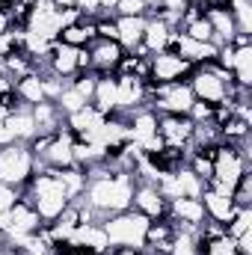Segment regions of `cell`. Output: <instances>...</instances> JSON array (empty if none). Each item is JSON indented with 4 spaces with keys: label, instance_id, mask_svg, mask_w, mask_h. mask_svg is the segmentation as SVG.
<instances>
[{
    "label": "cell",
    "instance_id": "34",
    "mask_svg": "<svg viewBox=\"0 0 252 255\" xmlns=\"http://www.w3.org/2000/svg\"><path fill=\"white\" fill-rule=\"evenodd\" d=\"M54 104L63 110V116H71V113H77L80 107H86L89 101H86V98H83V95H80V92H77L71 83H65V89L60 92V98H57Z\"/></svg>",
    "mask_w": 252,
    "mask_h": 255
},
{
    "label": "cell",
    "instance_id": "8",
    "mask_svg": "<svg viewBox=\"0 0 252 255\" xmlns=\"http://www.w3.org/2000/svg\"><path fill=\"white\" fill-rule=\"evenodd\" d=\"M24 30H27V33H33V36H39V39L60 42L63 18H60V9H57V3H54V0H39L36 6H30Z\"/></svg>",
    "mask_w": 252,
    "mask_h": 255
},
{
    "label": "cell",
    "instance_id": "39",
    "mask_svg": "<svg viewBox=\"0 0 252 255\" xmlns=\"http://www.w3.org/2000/svg\"><path fill=\"white\" fill-rule=\"evenodd\" d=\"M145 0H116L113 15H145Z\"/></svg>",
    "mask_w": 252,
    "mask_h": 255
},
{
    "label": "cell",
    "instance_id": "44",
    "mask_svg": "<svg viewBox=\"0 0 252 255\" xmlns=\"http://www.w3.org/2000/svg\"><path fill=\"white\" fill-rule=\"evenodd\" d=\"M145 9H148V12H157V9H160V0H145ZM148 12H145V15H148Z\"/></svg>",
    "mask_w": 252,
    "mask_h": 255
},
{
    "label": "cell",
    "instance_id": "27",
    "mask_svg": "<svg viewBox=\"0 0 252 255\" xmlns=\"http://www.w3.org/2000/svg\"><path fill=\"white\" fill-rule=\"evenodd\" d=\"M232 83L235 86H252V45H235L232 57Z\"/></svg>",
    "mask_w": 252,
    "mask_h": 255
},
{
    "label": "cell",
    "instance_id": "40",
    "mask_svg": "<svg viewBox=\"0 0 252 255\" xmlns=\"http://www.w3.org/2000/svg\"><path fill=\"white\" fill-rule=\"evenodd\" d=\"M21 199V190L18 187H9V184H0V214H6L15 202Z\"/></svg>",
    "mask_w": 252,
    "mask_h": 255
},
{
    "label": "cell",
    "instance_id": "42",
    "mask_svg": "<svg viewBox=\"0 0 252 255\" xmlns=\"http://www.w3.org/2000/svg\"><path fill=\"white\" fill-rule=\"evenodd\" d=\"M12 133H9V125H6V113H0V148L3 145H12Z\"/></svg>",
    "mask_w": 252,
    "mask_h": 255
},
{
    "label": "cell",
    "instance_id": "41",
    "mask_svg": "<svg viewBox=\"0 0 252 255\" xmlns=\"http://www.w3.org/2000/svg\"><path fill=\"white\" fill-rule=\"evenodd\" d=\"M235 253L238 255H252V232L241 235V238H235Z\"/></svg>",
    "mask_w": 252,
    "mask_h": 255
},
{
    "label": "cell",
    "instance_id": "20",
    "mask_svg": "<svg viewBox=\"0 0 252 255\" xmlns=\"http://www.w3.org/2000/svg\"><path fill=\"white\" fill-rule=\"evenodd\" d=\"M172 36H175V27L169 21H163L160 15H145V33H142V48L148 54H160V51H169L172 45Z\"/></svg>",
    "mask_w": 252,
    "mask_h": 255
},
{
    "label": "cell",
    "instance_id": "35",
    "mask_svg": "<svg viewBox=\"0 0 252 255\" xmlns=\"http://www.w3.org/2000/svg\"><path fill=\"white\" fill-rule=\"evenodd\" d=\"M178 33H184L190 39H196V42H214V30H211V21L205 18V15H199V18H193L187 21Z\"/></svg>",
    "mask_w": 252,
    "mask_h": 255
},
{
    "label": "cell",
    "instance_id": "14",
    "mask_svg": "<svg viewBox=\"0 0 252 255\" xmlns=\"http://www.w3.org/2000/svg\"><path fill=\"white\" fill-rule=\"evenodd\" d=\"M169 51H175V54H178L181 60H187L190 65H205V63H214V60H217V45H214V42H196V39H190V36L178 33V30H175V36H172Z\"/></svg>",
    "mask_w": 252,
    "mask_h": 255
},
{
    "label": "cell",
    "instance_id": "38",
    "mask_svg": "<svg viewBox=\"0 0 252 255\" xmlns=\"http://www.w3.org/2000/svg\"><path fill=\"white\" fill-rule=\"evenodd\" d=\"M232 199L238 208H252V172H247L235 187H232Z\"/></svg>",
    "mask_w": 252,
    "mask_h": 255
},
{
    "label": "cell",
    "instance_id": "31",
    "mask_svg": "<svg viewBox=\"0 0 252 255\" xmlns=\"http://www.w3.org/2000/svg\"><path fill=\"white\" fill-rule=\"evenodd\" d=\"M169 255H202L196 229H178V226H175V241H172Z\"/></svg>",
    "mask_w": 252,
    "mask_h": 255
},
{
    "label": "cell",
    "instance_id": "3",
    "mask_svg": "<svg viewBox=\"0 0 252 255\" xmlns=\"http://www.w3.org/2000/svg\"><path fill=\"white\" fill-rule=\"evenodd\" d=\"M190 89H193V98L202 101V104H226L232 101L235 104V83H232V74L223 68V65L214 63H205V65H196L193 74L187 77Z\"/></svg>",
    "mask_w": 252,
    "mask_h": 255
},
{
    "label": "cell",
    "instance_id": "16",
    "mask_svg": "<svg viewBox=\"0 0 252 255\" xmlns=\"http://www.w3.org/2000/svg\"><path fill=\"white\" fill-rule=\"evenodd\" d=\"M65 247H77V250H89V253H98V255H107L113 247H110V238L104 232L101 223H77L71 241Z\"/></svg>",
    "mask_w": 252,
    "mask_h": 255
},
{
    "label": "cell",
    "instance_id": "43",
    "mask_svg": "<svg viewBox=\"0 0 252 255\" xmlns=\"http://www.w3.org/2000/svg\"><path fill=\"white\" fill-rule=\"evenodd\" d=\"M107 255H145V250H130V247H113Z\"/></svg>",
    "mask_w": 252,
    "mask_h": 255
},
{
    "label": "cell",
    "instance_id": "32",
    "mask_svg": "<svg viewBox=\"0 0 252 255\" xmlns=\"http://www.w3.org/2000/svg\"><path fill=\"white\" fill-rule=\"evenodd\" d=\"M229 15L238 27L241 36H250L252 33V6L250 0H229Z\"/></svg>",
    "mask_w": 252,
    "mask_h": 255
},
{
    "label": "cell",
    "instance_id": "11",
    "mask_svg": "<svg viewBox=\"0 0 252 255\" xmlns=\"http://www.w3.org/2000/svg\"><path fill=\"white\" fill-rule=\"evenodd\" d=\"M71 145H74V133L63 128L57 130L48 145L42 148V154L36 157V169H65V166H77L74 163V154H71Z\"/></svg>",
    "mask_w": 252,
    "mask_h": 255
},
{
    "label": "cell",
    "instance_id": "10",
    "mask_svg": "<svg viewBox=\"0 0 252 255\" xmlns=\"http://www.w3.org/2000/svg\"><path fill=\"white\" fill-rule=\"evenodd\" d=\"M151 86L139 77L130 74H116V113L113 116H130L139 107H148Z\"/></svg>",
    "mask_w": 252,
    "mask_h": 255
},
{
    "label": "cell",
    "instance_id": "45",
    "mask_svg": "<svg viewBox=\"0 0 252 255\" xmlns=\"http://www.w3.org/2000/svg\"><path fill=\"white\" fill-rule=\"evenodd\" d=\"M184 3H187V6H202L205 0H184Z\"/></svg>",
    "mask_w": 252,
    "mask_h": 255
},
{
    "label": "cell",
    "instance_id": "29",
    "mask_svg": "<svg viewBox=\"0 0 252 255\" xmlns=\"http://www.w3.org/2000/svg\"><path fill=\"white\" fill-rule=\"evenodd\" d=\"M57 178H60V184L65 187V193H68V199L71 202H77L80 196H83V190H86V169H80V166H65V169H51Z\"/></svg>",
    "mask_w": 252,
    "mask_h": 255
},
{
    "label": "cell",
    "instance_id": "23",
    "mask_svg": "<svg viewBox=\"0 0 252 255\" xmlns=\"http://www.w3.org/2000/svg\"><path fill=\"white\" fill-rule=\"evenodd\" d=\"M116 30H119V45L127 54L142 45L145 33V15H116Z\"/></svg>",
    "mask_w": 252,
    "mask_h": 255
},
{
    "label": "cell",
    "instance_id": "19",
    "mask_svg": "<svg viewBox=\"0 0 252 255\" xmlns=\"http://www.w3.org/2000/svg\"><path fill=\"white\" fill-rule=\"evenodd\" d=\"M130 208L139 211V214L148 217V220H160V217H166L169 202L160 196V190H157L154 184H136V187H133V199H130Z\"/></svg>",
    "mask_w": 252,
    "mask_h": 255
},
{
    "label": "cell",
    "instance_id": "5",
    "mask_svg": "<svg viewBox=\"0 0 252 255\" xmlns=\"http://www.w3.org/2000/svg\"><path fill=\"white\" fill-rule=\"evenodd\" d=\"M247 172H250V142L244 145L220 142L214 148V178L208 184H223L232 190Z\"/></svg>",
    "mask_w": 252,
    "mask_h": 255
},
{
    "label": "cell",
    "instance_id": "46",
    "mask_svg": "<svg viewBox=\"0 0 252 255\" xmlns=\"http://www.w3.org/2000/svg\"><path fill=\"white\" fill-rule=\"evenodd\" d=\"M6 3H9V0H0V12H3V9H6Z\"/></svg>",
    "mask_w": 252,
    "mask_h": 255
},
{
    "label": "cell",
    "instance_id": "7",
    "mask_svg": "<svg viewBox=\"0 0 252 255\" xmlns=\"http://www.w3.org/2000/svg\"><path fill=\"white\" fill-rule=\"evenodd\" d=\"M42 226H45L42 217H39L36 208H33L30 202H24V199H18L6 214H0V232L6 235V241H9L12 247H18L24 238L36 235Z\"/></svg>",
    "mask_w": 252,
    "mask_h": 255
},
{
    "label": "cell",
    "instance_id": "2",
    "mask_svg": "<svg viewBox=\"0 0 252 255\" xmlns=\"http://www.w3.org/2000/svg\"><path fill=\"white\" fill-rule=\"evenodd\" d=\"M21 199L30 202V205L36 208V214L42 217L45 226L54 223L65 208L71 205V199H68L65 187L60 184V178H57L51 169H36L33 178L21 187Z\"/></svg>",
    "mask_w": 252,
    "mask_h": 255
},
{
    "label": "cell",
    "instance_id": "24",
    "mask_svg": "<svg viewBox=\"0 0 252 255\" xmlns=\"http://www.w3.org/2000/svg\"><path fill=\"white\" fill-rule=\"evenodd\" d=\"M30 110H33V119H36V130H39V136H51V133H57V130H63L65 128L63 110H60L54 101H42V104H36V107H30Z\"/></svg>",
    "mask_w": 252,
    "mask_h": 255
},
{
    "label": "cell",
    "instance_id": "26",
    "mask_svg": "<svg viewBox=\"0 0 252 255\" xmlns=\"http://www.w3.org/2000/svg\"><path fill=\"white\" fill-rule=\"evenodd\" d=\"M92 107H98L104 116L116 113V74H98L95 92H92Z\"/></svg>",
    "mask_w": 252,
    "mask_h": 255
},
{
    "label": "cell",
    "instance_id": "28",
    "mask_svg": "<svg viewBox=\"0 0 252 255\" xmlns=\"http://www.w3.org/2000/svg\"><path fill=\"white\" fill-rule=\"evenodd\" d=\"M95 39V21L92 18H80L77 24H68L60 30V42L71 45V48H86Z\"/></svg>",
    "mask_w": 252,
    "mask_h": 255
},
{
    "label": "cell",
    "instance_id": "13",
    "mask_svg": "<svg viewBox=\"0 0 252 255\" xmlns=\"http://www.w3.org/2000/svg\"><path fill=\"white\" fill-rule=\"evenodd\" d=\"M104 122H107V116L98 107H92V104H86L77 113L65 116V128L74 133V139H86V142H95V136L104 128Z\"/></svg>",
    "mask_w": 252,
    "mask_h": 255
},
{
    "label": "cell",
    "instance_id": "15",
    "mask_svg": "<svg viewBox=\"0 0 252 255\" xmlns=\"http://www.w3.org/2000/svg\"><path fill=\"white\" fill-rule=\"evenodd\" d=\"M157 133L163 139V145L169 148H187L190 136H193V119L190 116H157Z\"/></svg>",
    "mask_w": 252,
    "mask_h": 255
},
{
    "label": "cell",
    "instance_id": "1",
    "mask_svg": "<svg viewBox=\"0 0 252 255\" xmlns=\"http://www.w3.org/2000/svg\"><path fill=\"white\" fill-rule=\"evenodd\" d=\"M86 190H83V202L95 211V214H101L104 220L110 217V214H119V211H127L130 208V199H133V187H136V181H133V175L130 172H110L104 163L101 166H92V169H86Z\"/></svg>",
    "mask_w": 252,
    "mask_h": 255
},
{
    "label": "cell",
    "instance_id": "21",
    "mask_svg": "<svg viewBox=\"0 0 252 255\" xmlns=\"http://www.w3.org/2000/svg\"><path fill=\"white\" fill-rule=\"evenodd\" d=\"M199 199H202L205 217L214 220V223H220V226H226V223L235 217V211H238L232 193H217V190H211V187H205V193H202Z\"/></svg>",
    "mask_w": 252,
    "mask_h": 255
},
{
    "label": "cell",
    "instance_id": "36",
    "mask_svg": "<svg viewBox=\"0 0 252 255\" xmlns=\"http://www.w3.org/2000/svg\"><path fill=\"white\" fill-rule=\"evenodd\" d=\"M247 232H252V208H238L235 217L226 223V235L229 238H241Z\"/></svg>",
    "mask_w": 252,
    "mask_h": 255
},
{
    "label": "cell",
    "instance_id": "37",
    "mask_svg": "<svg viewBox=\"0 0 252 255\" xmlns=\"http://www.w3.org/2000/svg\"><path fill=\"white\" fill-rule=\"evenodd\" d=\"M199 247H202V255H235V238L220 235L211 241H199Z\"/></svg>",
    "mask_w": 252,
    "mask_h": 255
},
{
    "label": "cell",
    "instance_id": "22",
    "mask_svg": "<svg viewBox=\"0 0 252 255\" xmlns=\"http://www.w3.org/2000/svg\"><path fill=\"white\" fill-rule=\"evenodd\" d=\"M6 125H9V133H12L15 142L30 145V142L39 136V130H36V119H33V110H30L27 104H21L18 110L6 113Z\"/></svg>",
    "mask_w": 252,
    "mask_h": 255
},
{
    "label": "cell",
    "instance_id": "33",
    "mask_svg": "<svg viewBox=\"0 0 252 255\" xmlns=\"http://www.w3.org/2000/svg\"><path fill=\"white\" fill-rule=\"evenodd\" d=\"M175 175H178V187H181V196H187V199H199L202 193H205V181L199 178V175H193L187 166H181V169H175Z\"/></svg>",
    "mask_w": 252,
    "mask_h": 255
},
{
    "label": "cell",
    "instance_id": "17",
    "mask_svg": "<svg viewBox=\"0 0 252 255\" xmlns=\"http://www.w3.org/2000/svg\"><path fill=\"white\" fill-rule=\"evenodd\" d=\"M166 217L178 226V229H199L208 217H205V208H202V199H172L169 208H166Z\"/></svg>",
    "mask_w": 252,
    "mask_h": 255
},
{
    "label": "cell",
    "instance_id": "6",
    "mask_svg": "<svg viewBox=\"0 0 252 255\" xmlns=\"http://www.w3.org/2000/svg\"><path fill=\"white\" fill-rule=\"evenodd\" d=\"M36 172V157L30 151V145L24 142H12L0 148V184L9 187H24Z\"/></svg>",
    "mask_w": 252,
    "mask_h": 255
},
{
    "label": "cell",
    "instance_id": "18",
    "mask_svg": "<svg viewBox=\"0 0 252 255\" xmlns=\"http://www.w3.org/2000/svg\"><path fill=\"white\" fill-rule=\"evenodd\" d=\"M77 60H80V48L54 42V48H51V54H48V71L57 74V77H63V80H71V77L83 74Z\"/></svg>",
    "mask_w": 252,
    "mask_h": 255
},
{
    "label": "cell",
    "instance_id": "25",
    "mask_svg": "<svg viewBox=\"0 0 252 255\" xmlns=\"http://www.w3.org/2000/svg\"><path fill=\"white\" fill-rule=\"evenodd\" d=\"M205 18L211 21V30H214V45H232V39L238 36V27L229 15V9H205Z\"/></svg>",
    "mask_w": 252,
    "mask_h": 255
},
{
    "label": "cell",
    "instance_id": "30",
    "mask_svg": "<svg viewBox=\"0 0 252 255\" xmlns=\"http://www.w3.org/2000/svg\"><path fill=\"white\" fill-rule=\"evenodd\" d=\"M15 92H18L21 104H27V107H36V104L48 101V98H45V89H42V77H39V74H27V77L15 80Z\"/></svg>",
    "mask_w": 252,
    "mask_h": 255
},
{
    "label": "cell",
    "instance_id": "12",
    "mask_svg": "<svg viewBox=\"0 0 252 255\" xmlns=\"http://www.w3.org/2000/svg\"><path fill=\"white\" fill-rule=\"evenodd\" d=\"M86 51H89V71L95 74H116V65L127 54L119 42H110V39H92Z\"/></svg>",
    "mask_w": 252,
    "mask_h": 255
},
{
    "label": "cell",
    "instance_id": "9",
    "mask_svg": "<svg viewBox=\"0 0 252 255\" xmlns=\"http://www.w3.org/2000/svg\"><path fill=\"white\" fill-rule=\"evenodd\" d=\"M196 65H190L187 60H181L175 51H160V54H151V63H148V83L151 86H163V83H178V80H187L193 74Z\"/></svg>",
    "mask_w": 252,
    "mask_h": 255
},
{
    "label": "cell",
    "instance_id": "4",
    "mask_svg": "<svg viewBox=\"0 0 252 255\" xmlns=\"http://www.w3.org/2000/svg\"><path fill=\"white\" fill-rule=\"evenodd\" d=\"M148 217H142L139 211L127 208L119 214H110L101 226L110 238V247H130V250H145V229H148Z\"/></svg>",
    "mask_w": 252,
    "mask_h": 255
}]
</instances>
